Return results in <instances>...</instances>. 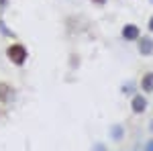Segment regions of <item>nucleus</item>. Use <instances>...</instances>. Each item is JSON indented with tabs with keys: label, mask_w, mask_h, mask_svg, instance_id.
Instances as JSON below:
<instances>
[{
	"label": "nucleus",
	"mask_w": 153,
	"mask_h": 151,
	"mask_svg": "<svg viewBox=\"0 0 153 151\" xmlns=\"http://www.w3.org/2000/svg\"><path fill=\"white\" fill-rule=\"evenodd\" d=\"M141 90L145 94H151L153 92V71H147V74L141 78Z\"/></svg>",
	"instance_id": "6"
},
{
	"label": "nucleus",
	"mask_w": 153,
	"mask_h": 151,
	"mask_svg": "<svg viewBox=\"0 0 153 151\" xmlns=\"http://www.w3.org/2000/svg\"><path fill=\"white\" fill-rule=\"evenodd\" d=\"M92 151H106V147L102 145V143H96L94 147H92Z\"/></svg>",
	"instance_id": "9"
},
{
	"label": "nucleus",
	"mask_w": 153,
	"mask_h": 151,
	"mask_svg": "<svg viewBox=\"0 0 153 151\" xmlns=\"http://www.w3.org/2000/svg\"><path fill=\"white\" fill-rule=\"evenodd\" d=\"M147 29H149V33H153V14L149 16V23H147Z\"/></svg>",
	"instance_id": "10"
},
{
	"label": "nucleus",
	"mask_w": 153,
	"mask_h": 151,
	"mask_svg": "<svg viewBox=\"0 0 153 151\" xmlns=\"http://www.w3.org/2000/svg\"><path fill=\"white\" fill-rule=\"evenodd\" d=\"M151 2H153V0H151Z\"/></svg>",
	"instance_id": "14"
},
{
	"label": "nucleus",
	"mask_w": 153,
	"mask_h": 151,
	"mask_svg": "<svg viewBox=\"0 0 153 151\" xmlns=\"http://www.w3.org/2000/svg\"><path fill=\"white\" fill-rule=\"evenodd\" d=\"M133 90H135V84H133V82H129L127 86H123V92H125V94H131Z\"/></svg>",
	"instance_id": "8"
},
{
	"label": "nucleus",
	"mask_w": 153,
	"mask_h": 151,
	"mask_svg": "<svg viewBox=\"0 0 153 151\" xmlns=\"http://www.w3.org/2000/svg\"><path fill=\"white\" fill-rule=\"evenodd\" d=\"M110 137L114 141H120L125 137V127H123V125H112V127H110Z\"/></svg>",
	"instance_id": "7"
},
{
	"label": "nucleus",
	"mask_w": 153,
	"mask_h": 151,
	"mask_svg": "<svg viewBox=\"0 0 153 151\" xmlns=\"http://www.w3.org/2000/svg\"><path fill=\"white\" fill-rule=\"evenodd\" d=\"M92 2H94L96 6H104V4L108 2V0H92Z\"/></svg>",
	"instance_id": "11"
},
{
	"label": "nucleus",
	"mask_w": 153,
	"mask_h": 151,
	"mask_svg": "<svg viewBox=\"0 0 153 151\" xmlns=\"http://www.w3.org/2000/svg\"><path fill=\"white\" fill-rule=\"evenodd\" d=\"M145 151H153V139L147 143V147H145Z\"/></svg>",
	"instance_id": "12"
},
{
	"label": "nucleus",
	"mask_w": 153,
	"mask_h": 151,
	"mask_svg": "<svg viewBox=\"0 0 153 151\" xmlns=\"http://www.w3.org/2000/svg\"><path fill=\"white\" fill-rule=\"evenodd\" d=\"M151 131H153V121H151Z\"/></svg>",
	"instance_id": "13"
},
{
	"label": "nucleus",
	"mask_w": 153,
	"mask_h": 151,
	"mask_svg": "<svg viewBox=\"0 0 153 151\" xmlns=\"http://www.w3.org/2000/svg\"><path fill=\"white\" fill-rule=\"evenodd\" d=\"M147 98L143 96V94H135L133 98H131V110H133V115H143L145 110H147Z\"/></svg>",
	"instance_id": "4"
},
{
	"label": "nucleus",
	"mask_w": 153,
	"mask_h": 151,
	"mask_svg": "<svg viewBox=\"0 0 153 151\" xmlns=\"http://www.w3.org/2000/svg\"><path fill=\"white\" fill-rule=\"evenodd\" d=\"M118 151H120V149H118Z\"/></svg>",
	"instance_id": "15"
},
{
	"label": "nucleus",
	"mask_w": 153,
	"mask_h": 151,
	"mask_svg": "<svg viewBox=\"0 0 153 151\" xmlns=\"http://www.w3.org/2000/svg\"><path fill=\"white\" fill-rule=\"evenodd\" d=\"M120 37H123L125 41H137V39L141 37V29H139L137 25H133V23H127L120 29Z\"/></svg>",
	"instance_id": "3"
},
{
	"label": "nucleus",
	"mask_w": 153,
	"mask_h": 151,
	"mask_svg": "<svg viewBox=\"0 0 153 151\" xmlns=\"http://www.w3.org/2000/svg\"><path fill=\"white\" fill-rule=\"evenodd\" d=\"M137 51L143 57H151L153 55V39L149 35H141L137 39Z\"/></svg>",
	"instance_id": "2"
},
{
	"label": "nucleus",
	"mask_w": 153,
	"mask_h": 151,
	"mask_svg": "<svg viewBox=\"0 0 153 151\" xmlns=\"http://www.w3.org/2000/svg\"><path fill=\"white\" fill-rule=\"evenodd\" d=\"M6 57L10 59L14 65H25L27 57H29V51L23 43H12V45L6 47Z\"/></svg>",
	"instance_id": "1"
},
{
	"label": "nucleus",
	"mask_w": 153,
	"mask_h": 151,
	"mask_svg": "<svg viewBox=\"0 0 153 151\" xmlns=\"http://www.w3.org/2000/svg\"><path fill=\"white\" fill-rule=\"evenodd\" d=\"M14 96H16V92H14V88H12L10 84L8 82H0V104L12 102Z\"/></svg>",
	"instance_id": "5"
}]
</instances>
